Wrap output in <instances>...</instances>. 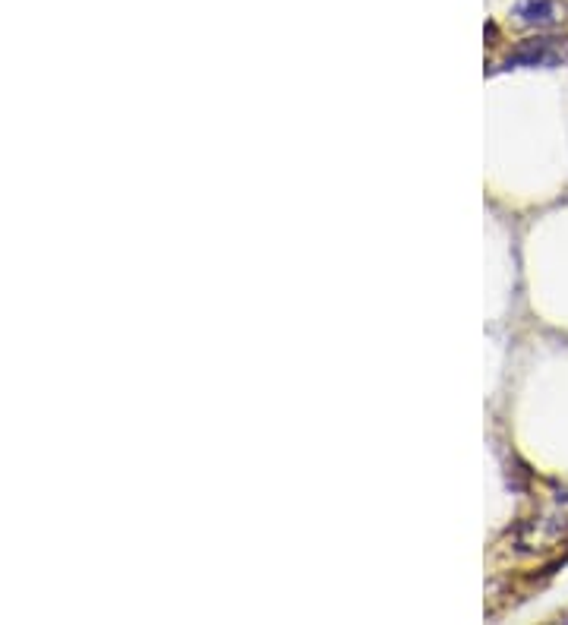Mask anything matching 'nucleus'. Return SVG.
I'll list each match as a JSON object with an SVG mask.
<instances>
[{"label":"nucleus","instance_id":"obj_1","mask_svg":"<svg viewBox=\"0 0 568 625\" xmlns=\"http://www.w3.org/2000/svg\"><path fill=\"white\" fill-rule=\"evenodd\" d=\"M518 16L524 19V23H553V4L550 0H524V4L518 7Z\"/></svg>","mask_w":568,"mask_h":625}]
</instances>
